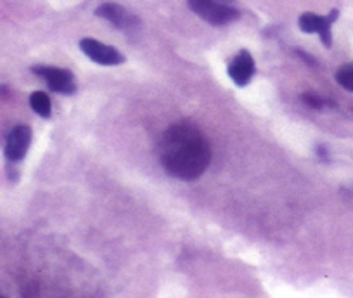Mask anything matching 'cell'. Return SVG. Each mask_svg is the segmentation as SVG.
Instances as JSON below:
<instances>
[{
  "label": "cell",
  "instance_id": "obj_5",
  "mask_svg": "<svg viewBox=\"0 0 353 298\" xmlns=\"http://www.w3.org/2000/svg\"><path fill=\"white\" fill-rule=\"evenodd\" d=\"M80 49L88 59H92L97 64H103V66H118V64L125 63V56L120 50L96 39H90V37L80 40Z\"/></svg>",
  "mask_w": 353,
  "mask_h": 298
},
{
  "label": "cell",
  "instance_id": "obj_2",
  "mask_svg": "<svg viewBox=\"0 0 353 298\" xmlns=\"http://www.w3.org/2000/svg\"><path fill=\"white\" fill-rule=\"evenodd\" d=\"M194 14L213 26H223L239 19V11L234 6L223 4L220 0H185Z\"/></svg>",
  "mask_w": 353,
  "mask_h": 298
},
{
  "label": "cell",
  "instance_id": "obj_7",
  "mask_svg": "<svg viewBox=\"0 0 353 298\" xmlns=\"http://www.w3.org/2000/svg\"><path fill=\"white\" fill-rule=\"evenodd\" d=\"M229 77L237 87H246L251 82V79L256 73V66H254V59L246 49L241 50L236 57L229 63Z\"/></svg>",
  "mask_w": 353,
  "mask_h": 298
},
{
  "label": "cell",
  "instance_id": "obj_9",
  "mask_svg": "<svg viewBox=\"0 0 353 298\" xmlns=\"http://www.w3.org/2000/svg\"><path fill=\"white\" fill-rule=\"evenodd\" d=\"M30 106H32V110L35 111V113L39 115V117L50 118L52 104H50L49 96H47L46 92H40V90L33 92L32 96H30Z\"/></svg>",
  "mask_w": 353,
  "mask_h": 298
},
{
  "label": "cell",
  "instance_id": "obj_1",
  "mask_svg": "<svg viewBox=\"0 0 353 298\" xmlns=\"http://www.w3.org/2000/svg\"><path fill=\"white\" fill-rule=\"evenodd\" d=\"M159 160L172 177L191 182L208 170L212 149L205 134L196 125L184 121L172 125L163 134Z\"/></svg>",
  "mask_w": 353,
  "mask_h": 298
},
{
  "label": "cell",
  "instance_id": "obj_8",
  "mask_svg": "<svg viewBox=\"0 0 353 298\" xmlns=\"http://www.w3.org/2000/svg\"><path fill=\"white\" fill-rule=\"evenodd\" d=\"M96 16L106 19L111 25H114L120 30H132L139 25V18L132 12H128L123 6L114 4V2H108V4L99 6L96 9Z\"/></svg>",
  "mask_w": 353,
  "mask_h": 298
},
{
  "label": "cell",
  "instance_id": "obj_4",
  "mask_svg": "<svg viewBox=\"0 0 353 298\" xmlns=\"http://www.w3.org/2000/svg\"><path fill=\"white\" fill-rule=\"evenodd\" d=\"M32 71L39 74L40 79L46 80L49 89L54 90V92L64 94V96H71V94L77 92L74 77L70 70L54 66H33Z\"/></svg>",
  "mask_w": 353,
  "mask_h": 298
},
{
  "label": "cell",
  "instance_id": "obj_3",
  "mask_svg": "<svg viewBox=\"0 0 353 298\" xmlns=\"http://www.w3.org/2000/svg\"><path fill=\"white\" fill-rule=\"evenodd\" d=\"M338 9H332L327 16H319L315 14V12H305V14H301L300 19H298V26H300L301 32L305 33H319L322 43L329 49V47L332 46L331 28L336 23V19H338Z\"/></svg>",
  "mask_w": 353,
  "mask_h": 298
},
{
  "label": "cell",
  "instance_id": "obj_6",
  "mask_svg": "<svg viewBox=\"0 0 353 298\" xmlns=\"http://www.w3.org/2000/svg\"><path fill=\"white\" fill-rule=\"evenodd\" d=\"M32 144V128L28 125H18L11 130L6 144V158L11 163H19L28 153Z\"/></svg>",
  "mask_w": 353,
  "mask_h": 298
},
{
  "label": "cell",
  "instance_id": "obj_10",
  "mask_svg": "<svg viewBox=\"0 0 353 298\" xmlns=\"http://www.w3.org/2000/svg\"><path fill=\"white\" fill-rule=\"evenodd\" d=\"M336 82H338L343 89L353 92V63L345 64V66L339 68L338 73H336Z\"/></svg>",
  "mask_w": 353,
  "mask_h": 298
},
{
  "label": "cell",
  "instance_id": "obj_11",
  "mask_svg": "<svg viewBox=\"0 0 353 298\" xmlns=\"http://www.w3.org/2000/svg\"><path fill=\"white\" fill-rule=\"evenodd\" d=\"M301 101H303L307 106L317 108V110H321V108H324L325 104H327V101L322 99V97H319V96H315V94H312V92L303 94V96H301Z\"/></svg>",
  "mask_w": 353,
  "mask_h": 298
}]
</instances>
